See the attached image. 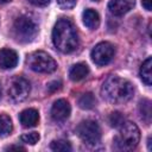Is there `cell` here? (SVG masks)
Instances as JSON below:
<instances>
[{"label": "cell", "mask_w": 152, "mask_h": 152, "mask_svg": "<svg viewBox=\"0 0 152 152\" xmlns=\"http://www.w3.org/2000/svg\"><path fill=\"white\" fill-rule=\"evenodd\" d=\"M96 104V99L91 93H84L78 99V106L82 109H91Z\"/></svg>", "instance_id": "cell-17"}, {"label": "cell", "mask_w": 152, "mask_h": 152, "mask_svg": "<svg viewBox=\"0 0 152 152\" xmlns=\"http://www.w3.org/2000/svg\"><path fill=\"white\" fill-rule=\"evenodd\" d=\"M21 142L24 144H28V145H34L38 142L39 140V134L37 132H31V133H25L20 137Z\"/></svg>", "instance_id": "cell-20"}, {"label": "cell", "mask_w": 152, "mask_h": 152, "mask_svg": "<svg viewBox=\"0 0 152 152\" xmlns=\"http://www.w3.org/2000/svg\"><path fill=\"white\" fill-rule=\"evenodd\" d=\"M133 86L132 83L122 77H119L116 75L109 76L101 89L102 96L110 103H125L127 102L132 95H133Z\"/></svg>", "instance_id": "cell-2"}, {"label": "cell", "mask_w": 152, "mask_h": 152, "mask_svg": "<svg viewBox=\"0 0 152 152\" xmlns=\"http://www.w3.org/2000/svg\"><path fill=\"white\" fill-rule=\"evenodd\" d=\"M18 63V55L12 49L0 50V68L1 69H13Z\"/></svg>", "instance_id": "cell-11"}, {"label": "cell", "mask_w": 152, "mask_h": 152, "mask_svg": "<svg viewBox=\"0 0 152 152\" xmlns=\"http://www.w3.org/2000/svg\"><path fill=\"white\" fill-rule=\"evenodd\" d=\"M50 148L52 151H61V152H66V151H71V145L68 140H63V139H58V140H53L50 144Z\"/></svg>", "instance_id": "cell-19"}, {"label": "cell", "mask_w": 152, "mask_h": 152, "mask_svg": "<svg viewBox=\"0 0 152 152\" xmlns=\"http://www.w3.org/2000/svg\"><path fill=\"white\" fill-rule=\"evenodd\" d=\"M89 74V68L84 63H77L71 66L69 71V77L71 81H81Z\"/></svg>", "instance_id": "cell-14"}, {"label": "cell", "mask_w": 152, "mask_h": 152, "mask_svg": "<svg viewBox=\"0 0 152 152\" xmlns=\"http://www.w3.org/2000/svg\"><path fill=\"white\" fill-rule=\"evenodd\" d=\"M26 63L30 69L36 72L50 74L53 72L57 68L56 61L44 51H34L27 56Z\"/></svg>", "instance_id": "cell-5"}, {"label": "cell", "mask_w": 152, "mask_h": 152, "mask_svg": "<svg viewBox=\"0 0 152 152\" xmlns=\"http://www.w3.org/2000/svg\"><path fill=\"white\" fill-rule=\"evenodd\" d=\"M115 55V49L113 44L109 42H101L95 45V48L91 50V59L95 64L103 66L107 65L114 57Z\"/></svg>", "instance_id": "cell-7"}, {"label": "cell", "mask_w": 152, "mask_h": 152, "mask_svg": "<svg viewBox=\"0 0 152 152\" xmlns=\"http://www.w3.org/2000/svg\"><path fill=\"white\" fill-rule=\"evenodd\" d=\"M10 1H12V0H0V5H4V4H7V2H10Z\"/></svg>", "instance_id": "cell-27"}, {"label": "cell", "mask_w": 152, "mask_h": 152, "mask_svg": "<svg viewBox=\"0 0 152 152\" xmlns=\"http://www.w3.org/2000/svg\"><path fill=\"white\" fill-rule=\"evenodd\" d=\"M139 112L141 119L146 122V125H150L151 122V101L148 99H142L139 103Z\"/></svg>", "instance_id": "cell-16"}, {"label": "cell", "mask_w": 152, "mask_h": 152, "mask_svg": "<svg viewBox=\"0 0 152 152\" xmlns=\"http://www.w3.org/2000/svg\"><path fill=\"white\" fill-rule=\"evenodd\" d=\"M12 132V120L6 114H0V138L7 137Z\"/></svg>", "instance_id": "cell-18"}, {"label": "cell", "mask_w": 152, "mask_h": 152, "mask_svg": "<svg viewBox=\"0 0 152 152\" xmlns=\"http://www.w3.org/2000/svg\"><path fill=\"white\" fill-rule=\"evenodd\" d=\"M0 99H1V87H0Z\"/></svg>", "instance_id": "cell-29"}, {"label": "cell", "mask_w": 152, "mask_h": 152, "mask_svg": "<svg viewBox=\"0 0 152 152\" xmlns=\"http://www.w3.org/2000/svg\"><path fill=\"white\" fill-rule=\"evenodd\" d=\"M151 68H152V59L151 57H147L141 66H140V77L142 80V82L146 86H151L152 83V72H151Z\"/></svg>", "instance_id": "cell-15"}, {"label": "cell", "mask_w": 152, "mask_h": 152, "mask_svg": "<svg viewBox=\"0 0 152 152\" xmlns=\"http://www.w3.org/2000/svg\"><path fill=\"white\" fill-rule=\"evenodd\" d=\"M82 20H83V24L90 30H95L100 25V15L95 10H91V8H87L83 11Z\"/></svg>", "instance_id": "cell-13"}, {"label": "cell", "mask_w": 152, "mask_h": 152, "mask_svg": "<svg viewBox=\"0 0 152 152\" xmlns=\"http://www.w3.org/2000/svg\"><path fill=\"white\" fill-rule=\"evenodd\" d=\"M141 2H142V6L145 7V10L151 11V8H152V0H141Z\"/></svg>", "instance_id": "cell-25"}, {"label": "cell", "mask_w": 152, "mask_h": 152, "mask_svg": "<svg viewBox=\"0 0 152 152\" xmlns=\"http://www.w3.org/2000/svg\"><path fill=\"white\" fill-rule=\"evenodd\" d=\"M57 4L62 10H70L77 4V0H57Z\"/></svg>", "instance_id": "cell-22"}, {"label": "cell", "mask_w": 152, "mask_h": 152, "mask_svg": "<svg viewBox=\"0 0 152 152\" xmlns=\"http://www.w3.org/2000/svg\"><path fill=\"white\" fill-rule=\"evenodd\" d=\"M140 140V131L134 122L124 121L120 126L119 134L115 137L114 142L119 150L129 151L137 147Z\"/></svg>", "instance_id": "cell-4"}, {"label": "cell", "mask_w": 152, "mask_h": 152, "mask_svg": "<svg viewBox=\"0 0 152 152\" xmlns=\"http://www.w3.org/2000/svg\"><path fill=\"white\" fill-rule=\"evenodd\" d=\"M31 87L27 80H25L24 77L20 76H15L10 81V86H8V96L15 101V102H20L24 101L28 94H30Z\"/></svg>", "instance_id": "cell-8"}, {"label": "cell", "mask_w": 152, "mask_h": 152, "mask_svg": "<svg viewBox=\"0 0 152 152\" xmlns=\"http://www.w3.org/2000/svg\"><path fill=\"white\" fill-rule=\"evenodd\" d=\"M19 121L24 127H34L39 121V113L34 108H27L19 114Z\"/></svg>", "instance_id": "cell-12"}, {"label": "cell", "mask_w": 152, "mask_h": 152, "mask_svg": "<svg viewBox=\"0 0 152 152\" xmlns=\"http://www.w3.org/2000/svg\"><path fill=\"white\" fill-rule=\"evenodd\" d=\"M147 145H148V150H151V137H148V140H147Z\"/></svg>", "instance_id": "cell-28"}, {"label": "cell", "mask_w": 152, "mask_h": 152, "mask_svg": "<svg viewBox=\"0 0 152 152\" xmlns=\"http://www.w3.org/2000/svg\"><path fill=\"white\" fill-rule=\"evenodd\" d=\"M61 86H62V83L59 81H51V82L48 83V91L55 93L61 88Z\"/></svg>", "instance_id": "cell-23"}, {"label": "cell", "mask_w": 152, "mask_h": 152, "mask_svg": "<svg viewBox=\"0 0 152 152\" xmlns=\"http://www.w3.org/2000/svg\"><path fill=\"white\" fill-rule=\"evenodd\" d=\"M39 27L34 18L27 14L18 17L13 23V34L20 43H30L38 34Z\"/></svg>", "instance_id": "cell-3"}, {"label": "cell", "mask_w": 152, "mask_h": 152, "mask_svg": "<svg viewBox=\"0 0 152 152\" xmlns=\"http://www.w3.org/2000/svg\"><path fill=\"white\" fill-rule=\"evenodd\" d=\"M5 150H6V151H8V150H10V151H11V150H17V151H24L25 148H24V147H21V146H8V147H6Z\"/></svg>", "instance_id": "cell-26"}, {"label": "cell", "mask_w": 152, "mask_h": 152, "mask_svg": "<svg viewBox=\"0 0 152 152\" xmlns=\"http://www.w3.org/2000/svg\"><path fill=\"white\" fill-rule=\"evenodd\" d=\"M108 121H109V124H110L112 127H119V126L122 125V122L125 121V119H124V116H122L121 113L113 112V113H110V115L108 118Z\"/></svg>", "instance_id": "cell-21"}, {"label": "cell", "mask_w": 152, "mask_h": 152, "mask_svg": "<svg viewBox=\"0 0 152 152\" xmlns=\"http://www.w3.org/2000/svg\"><path fill=\"white\" fill-rule=\"evenodd\" d=\"M76 133L80 139L89 146H94L101 140V128L94 120H84L80 122L76 128Z\"/></svg>", "instance_id": "cell-6"}, {"label": "cell", "mask_w": 152, "mask_h": 152, "mask_svg": "<svg viewBox=\"0 0 152 152\" xmlns=\"http://www.w3.org/2000/svg\"><path fill=\"white\" fill-rule=\"evenodd\" d=\"M52 42L61 52L75 51L78 46V34L75 25L69 19H59L52 30Z\"/></svg>", "instance_id": "cell-1"}, {"label": "cell", "mask_w": 152, "mask_h": 152, "mask_svg": "<svg viewBox=\"0 0 152 152\" xmlns=\"http://www.w3.org/2000/svg\"><path fill=\"white\" fill-rule=\"evenodd\" d=\"M70 113H71V107L65 99H58L57 101L53 102L51 107V118L58 122L65 121L70 116Z\"/></svg>", "instance_id": "cell-9"}, {"label": "cell", "mask_w": 152, "mask_h": 152, "mask_svg": "<svg viewBox=\"0 0 152 152\" xmlns=\"http://www.w3.org/2000/svg\"><path fill=\"white\" fill-rule=\"evenodd\" d=\"M135 5V0H110L108 2V10L113 15L120 17L129 12Z\"/></svg>", "instance_id": "cell-10"}, {"label": "cell", "mask_w": 152, "mask_h": 152, "mask_svg": "<svg viewBox=\"0 0 152 152\" xmlns=\"http://www.w3.org/2000/svg\"><path fill=\"white\" fill-rule=\"evenodd\" d=\"M32 5H34V6H39V7H43V6H46V5H49V2H50V0H28Z\"/></svg>", "instance_id": "cell-24"}, {"label": "cell", "mask_w": 152, "mask_h": 152, "mask_svg": "<svg viewBox=\"0 0 152 152\" xmlns=\"http://www.w3.org/2000/svg\"><path fill=\"white\" fill-rule=\"evenodd\" d=\"M93 1H99V0H93Z\"/></svg>", "instance_id": "cell-30"}]
</instances>
